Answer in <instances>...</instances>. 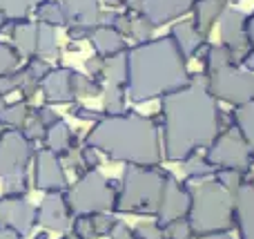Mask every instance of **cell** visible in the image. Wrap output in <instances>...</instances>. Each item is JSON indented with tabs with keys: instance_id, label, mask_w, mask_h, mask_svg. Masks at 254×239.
<instances>
[{
	"instance_id": "6",
	"label": "cell",
	"mask_w": 254,
	"mask_h": 239,
	"mask_svg": "<svg viewBox=\"0 0 254 239\" xmlns=\"http://www.w3.org/2000/svg\"><path fill=\"white\" fill-rule=\"evenodd\" d=\"M121 181L105 179L98 170H87L80 174L78 181L69 186L63 197L69 206L71 215H96V213H112L116 204Z\"/></svg>"
},
{
	"instance_id": "20",
	"label": "cell",
	"mask_w": 254,
	"mask_h": 239,
	"mask_svg": "<svg viewBox=\"0 0 254 239\" xmlns=\"http://www.w3.org/2000/svg\"><path fill=\"white\" fill-rule=\"evenodd\" d=\"M221 9H223V4L219 0H198L196 2V29L203 38H207L212 22L221 13Z\"/></svg>"
},
{
	"instance_id": "34",
	"label": "cell",
	"mask_w": 254,
	"mask_h": 239,
	"mask_svg": "<svg viewBox=\"0 0 254 239\" xmlns=\"http://www.w3.org/2000/svg\"><path fill=\"white\" fill-rule=\"evenodd\" d=\"M216 181H219L228 192H237L239 181H241V179H239V170H221Z\"/></svg>"
},
{
	"instance_id": "24",
	"label": "cell",
	"mask_w": 254,
	"mask_h": 239,
	"mask_svg": "<svg viewBox=\"0 0 254 239\" xmlns=\"http://www.w3.org/2000/svg\"><path fill=\"white\" fill-rule=\"evenodd\" d=\"M13 40H16L18 49L22 54H34L36 52V40H38V27L34 25H18L13 31Z\"/></svg>"
},
{
	"instance_id": "15",
	"label": "cell",
	"mask_w": 254,
	"mask_h": 239,
	"mask_svg": "<svg viewBox=\"0 0 254 239\" xmlns=\"http://www.w3.org/2000/svg\"><path fill=\"white\" fill-rule=\"evenodd\" d=\"M194 0H143V13L152 25H163L185 13Z\"/></svg>"
},
{
	"instance_id": "3",
	"label": "cell",
	"mask_w": 254,
	"mask_h": 239,
	"mask_svg": "<svg viewBox=\"0 0 254 239\" xmlns=\"http://www.w3.org/2000/svg\"><path fill=\"white\" fill-rule=\"evenodd\" d=\"M190 85L181 52L174 40L163 38L143 43L129 52L127 58V87L134 103L152 101Z\"/></svg>"
},
{
	"instance_id": "35",
	"label": "cell",
	"mask_w": 254,
	"mask_h": 239,
	"mask_svg": "<svg viewBox=\"0 0 254 239\" xmlns=\"http://www.w3.org/2000/svg\"><path fill=\"white\" fill-rule=\"evenodd\" d=\"M16 63H18L16 52H13L9 45H2V43H0V76L7 74V72L11 70Z\"/></svg>"
},
{
	"instance_id": "19",
	"label": "cell",
	"mask_w": 254,
	"mask_h": 239,
	"mask_svg": "<svg viewBox=\"0 0 254 239\" xmlns=\"http://www.w3.org/2000/svg\"><path fill=\"white\" fill-rule=\"evenodd\" d=\"M172 36H174V45L176 49H179L183 56H192L194 52H196L198 47H201L203 43V36L198 34L196 27L188 25V22H181V25H176L174 29H172Z\"/></svg>"
},
{
	"instance_id": "36",
	"label": "cell",
	"mask_w": 254,
	"mask_h": 239,
	"mask_svg": "<svg viewBox=\"0 0 254 239\" xmlns=\"http://www.w3.org/2000/svg\"><path fill=\"white\" fill-rule=\"evenodd\" d=\"M80 165H85L87 170H98L101 165V157H98V150L92 146H85L80 150Z\"/></svg>"
},
{
	"instance_id": "16",
	"label": "cell",
	"mask_w": 254,
	"mask_h": 239,
	"mask_svg": "<svg viewBox=\"0 0 254 239\" xmlns=\"http://www.w3.org/2000/svg\"><path fill=\"white\" fill-rule=\"evenodd\" d=\"M234 213L239 217V231L243 239H254V188L246 186L237 190Z\"/></svg>"
},
{
	"instance_id": "32",
	"label": "cell",
	"mask_w": 254,
	"mask_h": 239,
	"mask_svg": "<svg viewBox=\"0 0 254 239\" xmlns=\"http://www.w3.org/2000/svg\"><path fill=\"white\" fill-rule=\"evenodd\" d=\"M89 217H92L94 228H96V233H98L101 237L110 235V233L116 228V224H119V219L112 217L110 213H96V215H89Z\"/></svg>"
},
{
	"instance_id": "46",
	"label": "cell",
	"mask_w": 254,
	"mask_h": 239,
	"mask_svg": "<svg viewBox=\"0 0 254 239\" xmlns=\"http://www.w3.org/2000/svg\"><path fill=\"white\" fill-rule=\"evenodd\" d=\"M2 107H4V101H2V94H0V112H2Z\"/></svg>"
},
{
	"instance_id": "5",
	"label": "cell",
	"mask_w": 254,
	"mask_h": 239,
	"mask_svg": "<svg viewBox=\"0 0 254 239\" xmlns=\"http://www.w3.org/2000/svg\"><path fill=\"white\" fill-rule=\"evenodd\" d=\"M190 195L192 201L185 217L196 235L225 233L234 226V201L216 179H205L201 186L190 188Z\"/></svg>"
},
{
	"instance_id": "11",
	"label": "cell",
	"mask_w": 254,
	"mask_h": 239,
	"mask_svg": "<svg viewBox=\"0 0 254 239\" xmlns=\"http://www.w3.org/2000/svg\"><path fill=\"white\" fill-rule=\"evenodd\" d=\"M210 94H216L230 103H243L254 96V79L221 67L214 72V76H210Z\"/></svg>"
},
{
	"instance_id": "25",
	"label": "cell",
	"mask_w": 254,
	"mask_h": 239,
	"mask_svg": "<svg viewBox=\"0 0 254 239\" xmlns=\"http://www.w3.org/2000/svg\"><path fill=\"white\" fill-rule=\"evenodd\" d=\"M163 239H196V233L188 217H181L163 226Z\"/></svg>"
},
{
	"instance_id": "8",
	"label": "cell",
	"mask_w": 254,
	"mask_h": 239,
	"mask_svg": "<svg viewBox=\"0 0 254 239\" xmlns=\"http://www.w3.org/2000/svg\"><path fill=\"white\" fill-rule=\"evenodd\" d=\"M205 159L214 170H243L248 165V148L241 137L225 132L207 146Z\"/></svg>"
},
{
	"instance_id": "26",
	"label": "cell",
	"mask_w": 254,
	"mask_h": 239,
	"mask_svg": "<svg viewBox=\"0 0 254 239\" xmlns=\"http://www.w3.org/2000/svg\"><path fill=\"white\" fill-rule=\"evenodd\" d=\"M2 192L7 197H25L29 192V179L27 174H11V177H2Z\"/></svg>"
},
{
	"instance_id": "27",
	"label": "cell",
	"mask_w": 254,
	"mask_h": 239,
	"mask_svg": "<svg viewBox=\"0 0 254 239\" xmlns=\"http://www.w3.org/2000/svg\"><path fill=\"white\" fill-rule=\"evenodd\" d=\"M25 119L27 110L22 103H13L9 107H2V112H0V121L4 123V128H20V125H25Z\"/></svg>"
},
{
	"instance_id": "1",
	"label": "cell",
	"mask_w": 254,
	"mask_h": 239,
	"mask_svg": "<svg viewBox=\"0 0 254 239\" xmlns=\"http://www.w3.org/2000/svg\"><path fill=\"white\" fill-rule=\"evenodd\" d=\"M165 159L185 161L219 137V110L210 89L185 85L163 101Z\"/></svg>"
},
{
	"instance_id": "10",
	"label": "cell",
	"mask_w": 254,
	"mask_h": 239,
	"mask_svg": "<svg viewBox=\"0 0 254 239\" xmlns=\"http://www.w3.org/2000/svg\"><path fill=\"white\" fill-rule=\"evenodd\" d=\"M34 183L43 192H65L69 188L61 157L49 148H43L34 155Z\"/></svg>"
},
{
	"instance_id": "45",
	"label": "cell",
	"mask_w": 254,
	"mask_h": 239,
	"mask_svg": "<svg viewBox=\"0 0 254 239\" xmlns=\"http://www.w3.org/2000/svg\"><path fill=\"white\" fill-rule=\"evenodd\" d=\"M2 22H4V13L0 11V29H2Z\"/></svg>"
},
{
	"instance_id": "18",
	"label": "cell",
	"mask_w": 254,
	"mask_h": 239,
	"mask_svg": "<svg viewBox=\"0 0 254 239\" xmlns=\"http://www.w3.org/2000/svg\"><path fill=\"white\" fill-rule=\"evenodd\" d=\"M65 18H71L76 25H92L98 18L96 0H65V9H63Z\"/></svg>"
},
{
	"instance_id": "7",
	"label": "cell",
	"mask_w": 254,
	"mask_h": 239,
	"mask_svg": "<svg viewBox=\"0 0 254 239\" xmlns=\"http://www.w3.org/2000/svg\"><path fill=\"white\" fill-rule=\"evenodd\" d=\"M31 157H34V146L29 139L18 130H7L0 137V177L22 174Z\"/></svg>"
},
{
	"instance_id": "28",
	"label": "cell",
	"mask_w": 254,
	"mask_h": 239,
	"mask_svg": "<svg viewBox=\"0 0 254 239\" xmlns=\"http://www.w3.org/2000/svg\"><path fill=\"white\" fill-rule=\"evenodd\" d=\"M40 0H0V11L7 13L11 18H22L29 13V9L34 4H38Z\"/></svg>"
},
{
	"instance_id": "47",
	"label": "cell",
	"mask_w": 254,
	"mask_h": 239,
	"mask_svg": "<svg viewBox=\"0 0 254 239\" xmlns=\"http://www.w3.org/2000/svg\"><path fill=\"white\" fill-rule=\"evenodd\" d=\"M61 239H76L74 235H65V237H61Z\"/></svg>"
},
{
	"instance_id": "37",
	"label": "cell",
	"mask_w": 254,
	"mask_h": 239,
	"mask_svg": "<svg viewBox=\"0 0 254 239\" xmlns=\"http://www.w3.org/2000/svg\"><path fill=\"white\" fill-rule=\"evenodd\" d=\"M45 125L40 123L38 119H31L29 123L27 125H22V134H25L27 139H29V141H36V139H43L45 137Z\"/></svg>"
},
{
	"instance_id": "39",
	"label": "cell",
	"mask_w": 254,
	"mask_h": 239,
	"mask_svg": "<svg viewBox=\"0 0 254 239\" xmlns=\"http://www.w3.org/2000/svg\"><path fill=\"white\" fill-rule=\"evenodd\" d=\"M71 114H74L76 119H83V121H98V119H103V114H98V112H94V110H87V107H74V110H71Z\"/></svg>"
},
{
	"instance_id": "41",
	"label": "cell",
	"mask_w": 254,
	"mask_h": 239,
	"mask_svg": "<svg viewBox=\"0 0 254 239\" xmlns=\"http://www.w3.org/2000/svg\"><path fill=\"white\" fill-rule=\"evenodd\" d=\"M36 119H38L40 123L45 125V128H49L52 123H56V121H58V119H56V114H54V112L49 110V107H40V110L36 112Z\"/></svg>"
},
{
	"instance_id": "40",
	"label": "cell",
	"mask_w": 254,
	"mask_h": 239,
	"mask_svg": "<svg viewBox=\"0 0 254 239\" xmlns=\"http://www.w3.org/2000/svg\"><path fill=\"white\" fill-rule=\"evenodd\" d=\"M110 237L112 239H136L134 237V231H131L129 226H125V224H121V222L116 224V228L110 233Z\"/></svg>"
},
{
	"instance_id": "12",
	"label": "cell",
	"mask_w": 254,
	"mask_h": 239,
	"mask_svg": "<svg viewBox=\"0 0 254 239\" xmlns=\"http://www.w3.org/2000/svg\"><path fill=\"white\" fill-rule=\"evenodd\" d=\"M71 210L67 206L63 192H47L36 215V224L45 228V231L54 233H65L71 228Z\"/></svg>"
},
{
	"instance_id": "30",
	"label": "cell",
	"mask_w": 254,
	"mask_h": 239,
	"mask_svg": "<svg viewBox=\"0 0 254 239\" xmlns=\"http://www.w3.org/2000/svg\"><path fill=\"white\" fill-rule=\"evenodd\" d=\"M38 18L40 22H47V25H65V13L63 7H58L56 2H47L38 9Z\"/></svg>"
},
{
	"instance_id": "38",
	"label": "cell",
	"mask_w": 254,
	"mask_h": 239,
	"mask_svg": "<svg viewBox=\"0 0 254 239\" xmlns=\"http://www.w3.org/2000/svg\"><path fill=\"white\" fill-rule=\"evenodd\" d=\"M152 27L154 25L147 20V18H145V20H138V22H134V25H131V34H134L138 40H147L149 34H152Z\"/></svg>"
},
{
	"instance_id": "23",
	"label": "cell",
	"mask_w": 254,
	"mask_h": 239,
	"mask_svg": "<svg viewBox=\"0 0 254 239\" xmlns=\"http://www.w3.org/2000/svg\"><path fill=\"white\" fill-rule=\"evenodd\" d=\"M241 22L243 18L237 11H228L221 20V38L232 47H237L239 40H241Z\"/></svg>"
},
{
	"instance_id": "17",
	"label": "cell",
	"mask_w": 254,
	"mask_h": 239,
	"mask_svg": "<svg viewBox=\"0 0 254 239\" xmlns=\"http://www.w3.org/2000/svg\"><path fill=\"white\" fill-rule=\"evenodd\" d=\"M43 143H45V148H49L52 152H56L58 157H61L63 152H67L69 148H74V137H71L69 125L63 123V121L52 123L47 128V132H45Z\"/></svg>"
},
{
	"instance_id": "2",
	"label": "cell",
	"mask_w": 254,
	"mask_h": 239,
	"mask_svg": "<svg viewBox=\"0 0 254 239\" xmlns=\"http://www.w3.org/2000/svg\"><path fill=\"white\" fill-rule=\"evenodd\" d=\"M85 143L121 163L154 168L163 161L156 125L152 119L140 114L103 116L87 132Z\"/></svg>"
},
{
	"instance_id": "21",
	"label": "cell",
	"mask_w": 254,
	"mask_h": 239,
	"mask_svg": "<svg viewBox=\"0 0 254 239\" xmlns=\"http://www.w3.org/2000/svg\"><path fill=\"white\" fill-rule=\"evenodd\" d=\"M92 43L101 56H114V54H119L121 49H125V43L121 40V36L116 34L114 29H105V27L98 29L96 34L92 36Z\"/></svg>"
},
{
	"instance_id": "4",
	"label": "cell",
	"mask_w": 254,
	"mask_h": 239,
	"mask_svg": "<svg viewBox=\"0 0 254 239\" xmlns=\"http://www.w3.org/2000/svg\"><path fill=\"white\" fill-rule=\"evenodd\" d=\"M170 177L172 174L161 170L158 165L147 168V165L127 163L119 186V195H116L114 210L134 215H156Z\"/></svg>"
},
{
	"instance_id": "33",
	"label": "cell",
	"mask_w": 254,
	"mask_h": 239,
	"mask_svg": "<svg viewBox=\"0 0 254 239\" xmlns=\"http://www.w3.org/2000/svg\"><path fill=\"white\" fill-rule=\"evenodd\" d=\"M239 125L243 128V134H246V139L254 148V105L239 112Z\"/></svg>"
},
{
	"instance_id": "14",
	"label": "cell",
	"mask_w": 254,
	"mask_h": 239,
	"mask_svg": "<svg viewBox=\"0 0 254 239\" xmlns=\"http://www.w3.org/2000/svg\"><path fill=\"white\" fill-rule=\"evenodd\" d=\"M43 94L49 103H69L74 101V72L56 70L43 80Z\"/></svg>"
},
{
	"instance_id": "44",
	"label": "cell",
	"mask_w": 254,
	"mask_h": 239,
	"mask_svg": "<svg viewBox=\"0 0 254 239\" xmlns=\"http://www.w3.org/2000/svg\"><path fill=\"white\" fill-rule=\"evenodd\" d=\"M34 239H49V235H47V233H45V231H43V233H38V235H36Z\"/></svg>"
},
{
	"instance_id": "9",
	"label": "cell",
	"mask_w": 254,
	"mask_h": 239,
	"mask_svg": "<svg viewBox=\"0 0 254 239\" xmlns=\"http://www.w3.org/2000/svg\"><path fill=\"white\" fill-rule=\"evenodd\" d=\"M38 208L25 197H0V231H9L18 237H27L36 224Z\"/></svg>"
},
{
	"instance_id": "31",
	"label": "cell",
	"mask_w": 254,
	"mask_h": 239,
	"mask_svg": "<svg viewBox=\"0 0 254 239\" xmlns=\"http://www.w3.org/2000/svg\"><path fill=\"white\" fill-rule=\"evenodd\" d=\"M134 237L136 239H163V226L154 219V222H140L134 228Z\"/></svg>"
},
{
	"instance_id": "22",
	"label": "cell",
	"mask_w": 254,
	"mask_h": 239,
	"mask_svg": "<svg viewBox=\"0 0 254 239\" xmlns=\"http://www.w3.org/2000/svg\"><path fill=\"white\" fill-rule=\"evenodd\" d=\"M183 172L190 181H205V179H212L214 168H212V163L205 157H198V152H196V155L188 157L183 161Z\"/></svg>"
},
{
	"instance_id": "13",
	"label": "cell",
	"mask_w": 254,
	"mask_h": 239,
	"mask_svg": "<svg viewBox=\"0 0 254 239\" xmlns=\"http://www.w3.org/2000/svg\"><path fill=\"white\" fill-rule=\"evenodd\" d=\"M190 201H192V195H190V188L181 186L174 177H170L165 186V192H163V199H161V206L156 210V222L161 226L165 224L174 222V219H181L188 215L190 210Z\"/></svg>"
},
{
	"instance_id": "42",
	"label": "cell",
	"mask_w": 254,
	"mask_h": 239,
	"mask_svg": "<svg viewBox=\"0 0 254 239\" xmlns=\"http://www.w3.org/2000/svg\"><path fill=\"white\" fill-rule=\"evenodd\" d=\"M196 239H232L225 233H207V235H196Z\"/></svg>"
},
{
	"instance_id": "29",
	"label": "cell",
	"mask_w": 254,
	"mask_h": 239,
	"mask_svg": "<svg viewBox=\"0 0 254 239\" xmlns=\"http://www.w3.org/2000/svg\"><path fill=\"white\" fill-rule=\"evenodd\" d=\"M71 228H74L76 239H101V235L96 233L89 215H76V219L71 222Z\"/></svg>"
},
{
	"instance_id": "43",
	"label": "cell",
	"mask_w": 254,
	"mask_h": 239,
	"mask_svg": "<svg viewBox=\"0 0 254 239\" xmlns=\"http://www.w3.org/2000/svg\"><path fill=\"white\" fill-rule=\"evenodd\" d=\"M0 239H20V237L13 235V233H9V231H0Z\"/></svg>"
}]
</instances>
